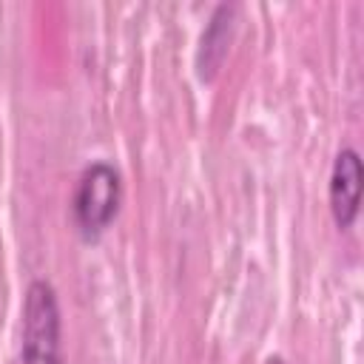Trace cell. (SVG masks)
<instances>
[{
  "mask_svg": "<svg viewBox=\"0 0 364 364\" xmlns=\"http://www.w3.org/2000/svg\"><path fill=\"white\" fill-rule=\"evenodd\" d=\"M23 364H60V310L48 282H31L23 304Z\"/></svg>",
  "mask_w": 364,
  "mask_h": 364,
  "instance_id": "6da1fadb",
  "label": "cell"
},
{
  "mask_svg": "<svg viewBox=\"0 0 364 364\" xmlns=\"http://www.w3.org/2000/svg\"><path fill=\"white\" fill-rule=\"evenodd\" d=\"M119 208V176L111 165L97 162L91 165L77 188L74 196V213L85 233H100Z\"/></svg>",
  "mask_w": 364,
  "mask_h": 364,
  "instance_id": "7a4b0ae2",
  "label": "cell"
},
{
  "mask_svg": "<svg viewBox=\"0 0 364 364\" xmlns=\"http://www.w3.org/2000/svg\"><path fill=\"white\" fill-rule=\"evenodd\" d=\"M361 199V159L353 148L338 151L330 173V208L338 228H350L358 216Z\"/></svg>",
  "mask_w": 364,
  "mask_h": 364,
  "instance_id": "3957f363",
  "label": "cell"
},
{
  "mask_svg": "<svg viewBox=\"0 0 364 364\" xmlns=\"http://www.w3.org/2000/svg\"><path fill=\"white\" fill-rule=\"evenodd\" d=\"M233 6H219L216 14L210 17L208 31L202 34V48H199V77L202 80H213L225 54H228V43H230V31H233Z\"/></svg>",
  "mask_w": 364,
  "mask_h": 364,
  "instance_id": "277c9868",
  "label": "cell"
}]
</instances>
